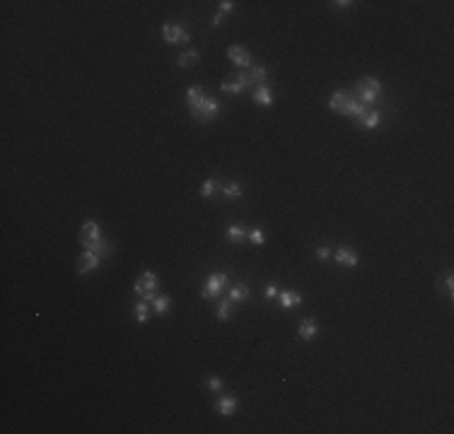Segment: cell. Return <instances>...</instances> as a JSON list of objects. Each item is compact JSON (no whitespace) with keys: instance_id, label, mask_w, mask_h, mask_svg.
<instances>
[{"instance_id":"6da1fadb","label":"cell","mask_w":454,"mask_h":434,"mask_svg":"<svg viewBox=\"0 0 454 434\" xmlns=\"http://www.w3.org/2000/svg\"><path fill=\"white\" fill-rule=\"evenodd\" d=\"M186 104H188L191 116H193L196 121H201V123H210V121H215L218 108H220L218 102H215L213 97H205L201 87H188V90H186Z\"/></svg>"},{"instance_id":"7a4b0ae2","label":"cell","mask_w":454,"mask_h":434,"mask_svg":"<svg viewBox=\"0 0 454 434\" xmlns=\"http://www.w3.org/2000/svg\"><path fill=\"white\" fill-rule=\"evenodd\" d=\"M355 97L360 99L365 107H370V104H375L377 97L382 94V82L377 78H362L360 82H358V87H355Z\"/></svg>"},{"instance_id":"3957f363","label":"cell","mask_w":454,"mask_h":434,"mask_svg":"<svg viewBox=\"0 0 454 434\" xmlns=\"http://www.w3.org/2000/svg\"><path fill=\"white\" fill-rule=\"evenodd\" d=\"M133 290H136V295L141 297V299L152 302V299H155V290H157V275L155 273H143Z\"/></svg>"},{"instance_id":"277c9868","label":"cell","mask_w":454,"mask_h":434,"mask_svg":"<svg viewBox=\"0 0 454 434\" xmlns=\"http://www.w3.org/2000/svg\"><path fill=\"white\" fill-rule=\"evenodd\" d=\"M227 280H230V275H225V273H213V275H208V282H205L201 297H203V299H215V297L225 290Z\"/></svg>"},{"instance_id":"5b68a950","label":"cell","mask_w":454,"mask_h":434,"mask_svg":"<svg viewBox=\"0 0 454 434\" xmlns=\"http://www.w3.org/2000/svg\"><path fill=\"white\" fill-rule=\"evenodd\" d=\"M162 36H164L167 44H184V41L191 39V34L186 29H181V24H176V22H167L162 27Z\"/></svg>"},{"instance_id":"8992f818","label":"cell","mask_w":454,"mask_h":434,"mask_svg":"<svg viewBox=\"0 0 454 434\" xmlns=\"http://www.w3.org/2000/svg\"><path fill=\"white\" fill-rule=\"evenodd\" d=\"M247 87H251L247 73H239V75H235V78H227L222 85H220V90L227 92V94H239V92H244Z\"/></svg>"},{"instance_id":"52a82bcc","label":"cell","mask_w":454,"mask_h":434,"mask_svg":"<svg viewBox=\"0 0 454 434\" xmlns=\"http://www.w3.org/2000/svg\"><path fill=\"white\" fill-rule=\"evenodd\" d=\"M80 244L85 246V251H92V253H97L99 258H109L111 253V244H107L104 239H80Z\"/></svg>"},{"instance_id":"ba28073f","label":"cell","mask_w":454,"mask_h":434,"mask_svg":"<svg viewBox=\"0 0 454 434\" xmlns=\"http://www.w3.org/2000/svg\"><path fill=\"white\" fill-rule=\"evenodd\" d=\"M99 263H102V258L97 256V253H92V251H85L82 256L78 258V273L80 275H85V273H92V270H97L99 268Z\"/></svg>"},{"instance_id":"9c48e42d","label":"cell","mask_w":454,"mask_h":434,"mask_svg":"<svg viewBox=\"0 0 454 434\" xmlns=\"http://www.w3.org/2000/svg\"><path fill=\"white\" fill-rule=\"evenodd\" d=\"M227 56H230V61L235 63V65H239V68H251V53L247 51V48H242V46H230Z\"/></svg>"},{"instance_id":"30bf717a","label":"cell","mask_w":454,"mask_h":434,"mask_svg":"<svg viewBox=\"0 0 454 434\" xmlns=\"http://www.w3.org/2000/svg\"><path fill=\"white\" fill-rule=\"evenodd\" d=\"M333 258H336L341 265H348V268H355V265H358V253H355L353 248H338Z\"/></svg>"},{"instance_id":"8fae6325","label":"cell","mask_w":454,"mask_h":434,"mask_svg":"<svg viewBox=\"0 0 454 434\" xmlns=\"http://www.w3.org/2000/svg\"><path fill=\"white\" fill-rule=\"evenodd\" d=\"M298 333H300V338H302V340H312L314 335L319 333V326H316V321H314V319H304V321L300 324Z\"/></svg>"},{"instance_id":"7c38bea8","label":"cell","mask_w":454,"mask_h":434,"mask_svg":"<svg viewBox=\"0 0 454 434\" xmlns=\"http://www.w3.org/2000/svg\"><path fill=\"white\" fill-rule=\"evenodd\" d=\"M254 102L259 104V107H271L273 104V94L268 90L266 85H256V90H254Z\"/></svg>"},{"instance_id":"4fadbf2b","label":"cell","mask_w":454,"mask_h":434,"mask_svg":"<svg viewBox=\"0 0 454 434\" xmlns=\"http://www.w3.org/2000/svg\"><path fill=\"white\" fill-rule=\"evenodd\" d=\"M235 410H237V398H232V396H222L218 401V413L220 415H235Z\"/></svg>"},{"instance_id":"5bb4252c","label":"cell","mask_w":454,"mask_h":434,"mask_svg":"<svg viewBox=\"0 0 454 434\" xmlns=\"http://www.w3.org/2000/svg\"><path fill=\"white\" fill-rule=\"evenodd\" d=\"M247 78H249L251 85H266L268 73H266V68H261V65H251L249 73H247Z\"/></svg>"},{"instance_id":"9a60e30c","label":"cell","mask_w":454,"mask_h":434,"mask_svg":"<svg viewBox=\"0 0 454 434\" xmlns=\"http://www.w3.org/2000/svg\"><path fill=\"white\" fill-rule=\"evenodd\" d=\"M227 299H230L232 304H235V302H247V299H249V287H247V285H232Z\"/></svg>"},{"instance_id":"2e32d148","label":"cell","mask_w":454,"mask_h":434,"mask_svg":"<svg viewBox=\"0 0 454 434\" xmlns=\"http://www.w3.org/2000/svg\"><path fill=\"white\" fill-rule=\"evenodd\" d=\"M278 297H281V304L285 307V309H290V307H298L300 302H302V295H298V292H293V290H285V292H278Z\"/></svg>"},{"instance_id":"e0dca14e","label":"cell","mask_w":454,"mask_h":434,"mask_svg":"<svg viewBox=\"0 0 454 434\" xmlns=\"http://www.w3.org/2000/svg\"><path fill=\"white\" fill-rule=\"evenodd\" d=\"M379 123H382V113H379V111H367V113L360 118V125L362 128H367V130L377 128Z\"/></svg>"},{"instance_id":"ac0fdd59","label":"cell","mask_w":454,"mask_h":434,"mask_svg":"<svg viewBox=\"0 0 454 434\" xmlns=\"http://www.w3.org/2000/svg\"><path fill=\"white\" fill-rule=\"evenodd\" d=\"M244 239H247V229H244V227H239V224H230V227H227V241L239 244V241H244Z\"/></svg>"},{"instance_id":"d6986e66","label":"cell","mask_w":454,"mask_h":434,"mask_svg":"<svg viewBox=\"0 0 454 434\" xmlns=\"http://www.w3.org/2000/svg\"><path fill=\"white\" fill-rule=\"evenodd\" d=\"M176 63H179V68H188V65L198 63V51H196V48H188V51H184V53L176 58Z\"/></svg>"},{"instance_id":"ffe728a7","label":"cell","mask_w":454,"mask_h":434,"mask_svg":"<svg viewBox=\"0 0 454 434\" xmlns=\"http://www.w3.org/2000/svg\"><path fill=\"white\" fill-rule=\"evenodd\" d=\"M80 234H82V239H99V224L97 222H92V219H87L85 224H82V229H80Z\"/></svg>"},{"instance_id":"44dd1931","label":"cell","mask_w":454,"mask_h":434,"mask_svg":"<svg viewBox=\"0 0 454 434\" xmlns=\"http://www.w3.org/2000/svg\"><path fill=\"white\" fill-rule=\"evenodd\" d=\"M133 314H136V321H138V324H145V321H148V316H150V307H148V302L141 299V302L133 307Z\"/></svg>"},{"instance_id":"7402d4cb","label":"cell","mask_w":454,"mask_h":434,"mask_svg":"<svg viewBox=\"0 0 454 434\" xmlns=\"http://www.w3.org/2000/svg\"><path fill=\"white\" fill-rule=\"evenodd\" d=\"M152 307H155V314H159V316H164L167 311H169V307H172V302H169V297H157L152 299Z\"/></svg>"},{"instance_id":"603a6c76","label":"cell","mask_w":454,"mask_h":434,"mask_svg":"<svg viewBox=\"0 0 454 434\" xmlns=\"http://www.w3.org/2000/svg\"><path fill=\"white\" fill-rule=\"evenodd\" d=\"M222 193H225V198L237 201V198H242V196H244V188L239 186V184H227V186L222 188Z\"/></svg>"},{"instance_id":"cb8c5ba5","label":"cell","mask_w":454,"mask_h":434,"mask_svg":"<svg viewBox=\"0 0 454 434\" xmlns=\"http://www.w3.org/2000/svg\"><path fill=\"white\" fill-rule=\"evenodd\" d=\"M230 316H232V302H230V299H222L220 307H218V319L220 321H227Z\"/></svg>"},{"instance_id":"d4e9b609","label":"cell","mask_w":454,"mask_h":434,"mask_svg":"<svg viewBox=\"0 0 454 434\" xmlns=\"http://www.w3.org/2000/svg\"><path fill=\"white\" fill-rule=\"evenodd\" d=\"M247 239H249L251 244H256V246H261V244H266V234L261 232V229H259V227H256V229H249V232H247Z\"/></svg>"},{"instance_id":"484cf974","label":"cell","mask_w":454,"mask_h":434,"mask_svg":"<svg viewBox=\"0 0 454 434\" xmlns=\"http://www.w3.org/2000/svg\"><path fill=\"white\" fill-rule=\"evenodd\" d=\"M215 191H218V181H215V179H208L203 186H201V196H203V198H213Z\"/></svg>"},{"instance_id":"4316f807","label":"cell","mask_w":454,"mask_h":434,"mask_svg":"<svg viewBox=\"0 0 454 434\" xmlns=\"http://www.w3.org/2000/svg\"><path fill=\"white\" fill-rule=\"evenodd\" d=\"M343 97H345V92H336V94H331V99H329V108L331 111H341V104H343Z\"/></svg>"},{"instance_id":"83f0119b","label":"cell","mask_w":454,"mask_h":434,"mask_svg":"<svg viewBox=\"0 0 454 434\" xmlns=\"http://www.w3.org/2000/svg\"><path fill=\"white\" fill-rule=\"evenodd\" d=\"M438 287H442V290H445V295H447V297H452V295H454V278H452V275H445V280H442V285L438 282Z\"/></svg>"},{"instance_id":"f1b7e54d","label":"cell","mask_w":454,"mask_h":434,"mask_svg":"<svg viewBox=\"0 0 454 434\" xmlns=\"http://www.w3.org/2000/svg\"><path fill=\"white\" fill-rule=\"evenodd\" d=\"M205 386H208V391H222V388H225V384H222V379L213 376V379H208V381H205Z\"/></svg>"},{"instance_id":"f546056e","label":"cell","mask_w":454,"mask_h":434,"mask_svg":"<svg viewBox=\"0 0 454 434\" xmlns=\"http://www.w3.org/2000/svg\"><path fill=\"white\" fill-rule=\"evenodd\" d=\"M264 297H266V299H276V297H278V287H276V285H268L266 290H264Z\"/></svg>"},{"instance_id":"4dcf8cb0","label":"cell","mask_w":454,"mask_h":434,"mask_svg":"<svg viewBox=\"0 0 454 434\" xmlns=\"http://www.w3.org/2000/svg\"><path fill=\"white\" fill-rule=\"evenodd\" d=\"M232 10H235V2H230V0H222V2H220V12H222V15H225V12H232Z\"/></svg>"},{"instance_id":"1f68e13d","label":"cell","mask_w":454,"mask_h":434,"mask_svg":"<svg viewBox=\"0 0 454 434\" xmlns=\"http://www.w3.org/2000/svg\"><path fill=\"white\" fill-rule=\"evenodd\" d=\"M316 258H319V261H326V258H331V251L326 246L316 248Z\"/></svg>"},{"instance_id":"d6a6232c","label":"cell","mask_w":454,"mask_h":434,"mask_svg":"<svg viewBox=\"0 0 454 434\" xmlns=\"http://www.w3.org/2000/svg\"><path fill=\"white\" fill-rule=\"evenodd\" d=\"M220 22H222V12H218V15L213 17V27H220Z\"/></svg>"},{"instance_id":"836d02e7","label":"cell","mask_w":454,"mask_h":434,"mask_svg":"<svg viewBox=\"0 0 454 434\" xmlns=\"http://www.w3.org/2000/svg\"><path fill=\"white\" fill-rule=\"evenodd\" d=\"M333 5H338V7H350L353 2H350V0H343V2H333Z\"/></svg>"}]
</instances>
